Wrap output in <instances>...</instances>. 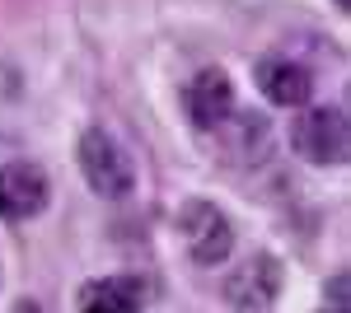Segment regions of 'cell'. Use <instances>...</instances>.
I'll use <instances>...</instances> for the list:
<instances>
[{
	"label": "cell",
	"mask_w": 351,
	"mask_h": 313,
	"mask_svg": "<svg viewBox=\"0 0 351 313\" xmlns=\"http://www.w3.org/2000/svg\"><path fill=\"white\" fill-rule=\"evenodd\" d=\"M80 173H84V183L94 187L99 197H108V201L132 197V187H136L132 159H127V150L104 127H89L80 136Z\"/></svg>",
	"instance_id": "1"
},
{
	"label": "cell",
	"mask_w": 351,
	"mask_h": 313,
	"mask_svg": "<svg viewBox=\"0 0 351 313\" xmlns=\"http://www.w3.org/2000/svg\"><path fill=\"white\" fill-rule=\"evenodd\" d=\"M291 145L300 159L319 164V168H342L351 155V131L342 108H309L291 127Z\"/></svg>",
	"instance_id": "2"
},
{
	"label": "cell",
	"mask_w": 351,
	"mask_h": 313,
	"mask_svg": "<svg viewBox=\"0 0 351 313\" xmlns=\"http://www.w3.org/2000/svg\"><path fill=\"white\" fill-rule=\"evenodd\" d=\"M178 229L188 238V253L197 266H220L234 253V229L211 201H188L183 215H178Z\"/></svg>",
	"instance_id": "3"
},
{
	"label": "cell",
	"mask_w": 351,
	"mask_h": 313,
	"mask_svg": "<svg viewBox=\"0 0 351 313\" xmlns=\"http://www.w3.org/2000/svg\"><path fill=\"white\" fill-rule=\"evenodd\" d=\"M276 295H281V262L271 258V253H258V258H248L225 281V299L234 304L239 313H263L276 304Z\"/></svg>",
	"instance_id": "4"
},
{
	"label": "cell",
	"mask_w": 351,
	"mask_h": 313,
	"mask_svg": "<svg viewBox=\"0 0 351 313\" xmlns=\"http://www.w3.org/2000/svg\"><path fill=\"white\" fill-rule=\"evenodd\" d=\"M47 173L28 159L0 164V220H33L47 206Z\"/></svg>",
	"instance_id": "5"
},
{
	"label": "cell",
	"mask_w": 351,
	"mask_h": 313,
	"mask_svg": "<svg viewBox=\"0 0 351 313\" xmlns=\"http://www.w3.org/2000/svg\"><path fill=\"white\" fill-rule=\"evenodd\" d=\"M145 304H150V281L136 271L104 276L80 290V313H141Z\"/></svg>",
	"instance_id": "6"
},
{
	"label": "cell",
	"mask_w": 351,
	"mask_h": 313,
	"mask_svg": "<svg viewBox=\"0 0 351 313\" xmlns=\"http://www.w3.org/2000/svg\"><path fill=\"white\" fill-rule=\"evenodd\" d=\"M258 89L267 94V103L276 108H304L309 103V94H314V75L291 61V56H267L263 66H258Z\"/></svg>",
	"instance_id": "7"
},
{
	"label": "cell",
	"mask_w": 351,
	"mask_h": 313,
	"mask_svg": "<svg viewBox=\"0 0 351 313\" xmlns=\"http://www.w3.org/2000/svg\"><path fill=\"white\" fill-rule=\"evenodd\" d=\"M183 103H188V117L197 122V127L211 131V127H220V122L234 112V84H230L225 71H202V75L188 84Z\"/></svg>",
	"instance_id": "8"
},
{
	"label": "cell",
	"mask_w": 351,
	"mask_h": 313,
	"mask_svg": "<svg viewBox=\"0 0 351 313\" xmlns=\"http://www.w3.org/2000/svg\"><path fill=\"white\" fill-rule=\"evenodd\" d=\"M14 313H43V304H33V299H19V304H14Z\"/></svg>",
	"instance_id": "9"
},
{
	"label": "cell",
	"mask_w": 351,
	"mask_h": 313,
	"mask_svg": "<svg viewBox=\"0 0 351 313\" xmlns=\"http://www.w3.org/2000/svg\"><path fill=\"white\" fill-rule=\"evenodd\" d=\"M337 5H347V0H337Z\"/></svg>",
	"instance_id": "10"
}]
</instances>
